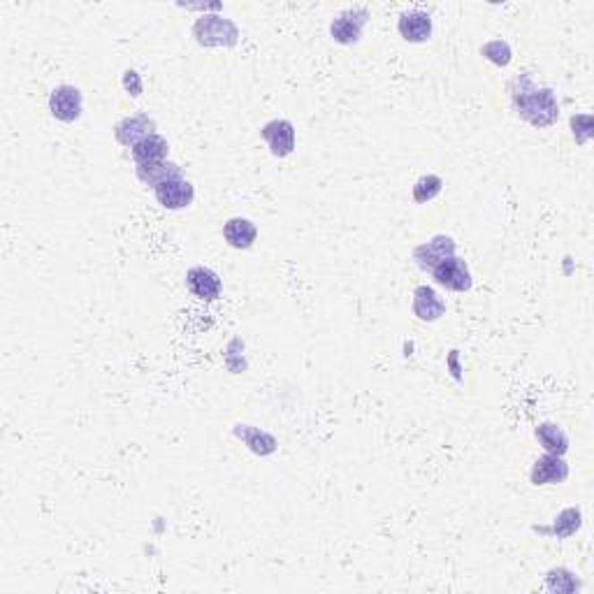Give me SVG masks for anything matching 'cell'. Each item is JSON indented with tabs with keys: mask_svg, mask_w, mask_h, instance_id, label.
I'll return each instance as SVG.
<instances>
[{
	"mask_svg": "<svg viewBox=\"0 0 594 594\" xmlns=\"http://www.w3.org/2000/svg\"><path fill=\"white\" fill-rule=\"evenodd\" d=\"M432 279H435L437 286L446 288L451 293H469L474 286V279H471V272H469V265L464 263L462 258L451 256L446 258L444 263L437 265L432 272Z\"/></svg>",
	"mask_w": 594,
	"mask_h": 594,
	"instance_id": "obj_5",
	"label": "cell"
},
{
	"mask_svg": "<svg viewBox=\"0 0 594 594\" xmlns=\"http://www.w3.org/2000/svg\"><path fill=\"white\" fill-rule=\"evenodd\" d=\"M511 105L515 115L534 128H548L560 119V103L553 89L539 86L531 74H520L511 81Z\"/></svg>",
	"mask_w": 594,
	"mask_h": 594,
	"instance_id": "obj_1",
	"label": "cell"
},
{
	"mask_svg": "<svg viewBox=\"0 0 594 594\" xmlns=\"http://www.w3.org/2000/svg\"><path fill=\"white\" fill-rule=\"evenodd\" d=\"M455 251L457 242L453 240L451 234H435L432 240L413 249V260L423 272H432L437 265L444 263L446 258L455 256Z\"/></svg>",
	"mask_w": 594,
	"mask_h": 594,
	"instance_id": "obj_7",
	"label": "cell"
},
{
	"mask_svg": "<svg viewBox=\"0 0 594 594\" xmlns=\"http://www.w3.org/2000/svg\"><path fill=\"white\" fill-rule=\"evenodd\" d=\"M569 479V464L562 455H553V453H546V455L537 457L534 464L530 469V480L531 486H560Z\"/></svg>",
	"mask_w": 594,
	"mask_h": 594,
	"instance_id": "obj_9",
	"label": "cell"
},
{
	"mask_svg": "<svg viewBox=\"0 0 594 594\" xmlns=\"http://www.w3.org/2000/svg\"><path fill=\"white\" fill-rule=\"evenodd\" d=\"M260 138L269 147V154L275 158H288L295 151L297 131L293 121L288 119H272L260 128Z\"/></svg>",
	"mask_w": 594,
	"mask_h": 594,
	"instance_id": "obj_6",
	"label": "cell"
},
{
	"mask_svg": "<svg viewBox=\"0 0 594 594\" xmlns=\"http://www.w3.org/2000/svg\"><path fill=\"white\" fill-rule=\"evenodd\" d=\"M569 123L578 144H588L592 140V115H573Z\"/></svg>",
	"mask_w": 594,
	"mask_h": 594,
	"instance_id": "obj_23",
	"label": "cell"
},
{
	"mask_svg": "<svg viewBox=\"0 0 594 594\" xmlns=\"http://www.w3.org/2000/svg\"><path fill=\"white\" fill-rule=\"evenodd\" d=\"M135 177L154 191L156 186H160L163 182H170V179L183 177L182 167L172 160H160V163H148V165H135Z\"/></svg>",
	"mask_w": 594,
	"mask_h": 594,
	"instance_id": "obj_18",
	"label": "cell"
},
{
	"mask_svg": "<svg viewBox=\"0 0 594 594\" xmlns=\"http://www.w3.org/2000/svg\"><path fill=\"white\" fill-rule=\"evenodd\" d=\"M546 588L555 594H573L581 590V581L573 572H569L564 566H557V569H550L546 573Z\"/></svg>",
	"mask_w": 594,
	"mask_h": 594,
	"instance_id": "obj_20",
	"label": "cell"
},
{
	"mask_svg": "<svg viewBox=\"0 0 594 594\" xmlns=\"http://www.w3.org/2000/svg\"><path fill=\"white\" fill-rule=\"evenodd\" d=\"M186 288L193 297L198 300H205V302H214L218 300L223 293V281L221 276L214 272L212 267H205V265H195L186 272Z\"/></svg>",
	"mask_w": 594,
	"mask_h": 594,
	"instance_id": "obj_10",
	"label": "cell"
},
{
	"mask_svg": "<svg viewBox=\"0 0 594 594\" xmlns=\"http://www.w3.org/2000/svg\"><path fill=\"white\" fill-rule=\"evenodd\" d=\"M412 311L423 323H435L446 314V300L432 286H418L413 291Z\"/></svg>",
	"mask_w": 594,
	"mask_h": 594,
	"instance_id": "obj_14",
	"label": "cell"
},
{
	"mask_svg": "<svg viewBox=\"0 0 594 594\" xmlns=\"http://www.w3.org/2000/svg\"><path fill=\"white\" fill-rule=\"evenodd\" d=\"M131 156L135 160V165H148V163H160V160H167L170 156V144L163 135L158 132H151L148 138H144L142 142H138L131 148Z\"/></svg>",
	"mask_w": 594,
	"mask_h": 594,
	"instance_id": "obj_17",
	"label": "cell"
},
{
	"mask_svg": "<svg viewBox=\"0 0 594 594\" xmlns=\"http://www.w3.org/2000/svg\"><path fill=\"white\" fill-rule=\"evenodd\" d=\"M223 240H225L228 246L237 249V251L251 249L258 240L256 223L244 216L230 218V221H225V225H223Z\"/></svg>",
	"mask_w": 594,
	"mask_h": 594,
	"instance_id": "obj_15",
	"label": "cell"
},
{
	"mask_svg": "<svg viewBox=\"0 0 594 594\" xmlns=\"http://www.w3.org/2000/svg\"><path fill=\"white\" fill-rule=\"evenodd\" d=\"M123 89H126L128 96H132V98L142 96L144 84H142V77H140L138 70H126V72H123Z\"/></svg>",
	"mask_w": 594,
	"mask_h": 594,
	"instance_id": "obj_24",
	"label": "cell"
},
{
	"mask_svg": "<svg viewBox=\"0 0 594 594\" xmlns=\"http://www.w3.org/2000/svg\"><path fill=\"white\" fill-rule=\"evenodd\" d=\"M460 351L453 349L451 353H448V361H446V365H448V369H451V377L455 378L457 383H462V367H460Z\"/></svg>",
	"mask_w": 594,
	"mask_h": 594,
	"instance_id": "obj_25",
	"label": "cell"
},
{
	"mask_svg": "<svg viewBox=\"0 0 594 594\" xmlns=\"http://www.w3.org/2000/svg\"><path fill=\"white\" fill-rule=\"evenodd\" d=\"M151 132H156V121L147 115H135L121 119L115 126V138L121 147L132 148L144 138H148Z\"/></svg>",
	"mask_w": 594,
	"mask_h": 594,
	"instance_id": "obj_12",
	"label": "cell"
},
{
	"mask_svg": "<svg viewBox=\"0 0 594 594\" xmlns=\"http://www.w3.org/2000/svg\"><path fill=\"white\" fill-rule=\"evenodd\" d=\"M233 435L237 437V439H240L242 444L249 448V451L256 453V455H260V457L272 455V453H276V448H279V444H276L275 437L269 435V432H265V429L253 428V425L237 423L233 428Z\"/></svg>",
	"mask_w": 594,
	"mask_h": 594,
	"instance_id": "obj_16",
	"label": "cell"
},
{
	"mask_svg": "<svg viewBox=\"0 0 594 594\" xmlns=\"http://www.w3.org/2000/svg\"><path fill=\"white\" fill-rule=\"evenodd\" d=\"M193 38L200 47H237L240 42V29L237 23L228 17H221V14H202V17L195 19L193 23Z\"/></svg>",
	"mask_w": 594,
	"mask_h": 594,
	"instance_id": "obj_2",
	"label": "cell"
},
{
	"mask_svg": "<svg viewBox=\"0 0 594 594\" xmlns=\"http://www.w3.org/2000/svg\"><path fill=\"white\" fill-rule=\"evenodd\" d=\"M480 54L490 61V64L499 65V68H506V65L513 61V52H511V45L506 40H490L480 47Z\"/></svg>",
	"mask_w": 594,
	"mask_h": 594,
	"instance_id": "obj_22",
	"label": "cell"
},
{
	"mask_svg": "<svg viewBox=\"0 0 594 594\" xmlns=\"http://www.w3.org/2000/svg\"><path fill=\"white\" fill-rule=\"evenodd\" d=\"M534 437H537L539 446H543L546 453L564 457L566 451H569V435H566L557 423H550V420L539 423L537 428H534Z\"/></svg>",
	"mask_w": 594,
	"mask_h": 594,
	"instance_id": "obj_19",
	"label": "cell"
},
{
	"mask_svg": "<svg viewBox=\"0 0 594 594\" xmlns=\"http://www.w3.org/2000/svg\"><path fill=\"white\" fill-rule=\"evenodd\" d=\"M441 191H444V179H441L439 174H423V177L413 183L412 198L418 205H428V202H432L435 198H439Z\"/></svg>",
	"mask_w": 594,
	"mask_h": 594,
	"instance_id": "obj_21",
	"label": "cell"
},
{
	"mask_svg": "<svg viewBox=\"0 0 594 594\" xmlns=\"http://www.w3.org/2000/svg\"><path fill=\"white\" fill-rule=\"evenodd\" d=\"M49 112L61 123H74L84 115V96L72 84L56 86L49 96Z\"/></svg>",
	"mask_w": 594,
	"mask_h": 594,
	"instance_id": "obj_4",
	"label": "cell"
},
{
	"mask_svg": "<svg viewBox=\"0 0 594 594\" xmlns=\"http://www.w3.org/2000/svg\"><path fill=\"white\" fill-rule=\"evenodd\" d=\"M397 33L402 35V40L412 42V45H423L432 38L435 33V23L432 17L423 10H406L402 12L397 19Z\"/></svg>",
	"mask_w": 594,
	"mask_h": 594,
	"instance_id": "obj_11",
	"label": "cell"
},
{
	"mask_svg": "<svg viewBox=\"0 0 594 594\" xmlns=\"http://www.w3.org/2000/svg\"><path fill=\"white\" fill-rule=\"evenodd\" d=\"M581 527H583V511L578 509V506H569V509H562L560 513L555 515V520L550 525L546 527L534 525L531 527V531H534V534H541V537L560 539L562 541V539L573 537Z\"/></svg>",
	"mask_w": 594,
	"mask_h": 594,
	"instance_id": "obj_13",
	"label": "cell"
},
{
	"mask_svg": "<svg viewBox=\"0 0 594 594\" xmlns=\"http://www.w3.org/2000/svg\"><path fill=\"white\" fill-rule=\"evenodd\" d=\"M367 21H369V10L367 7L358 5L339 12L330 23L332 40L344 47L358 45L362 40V30H365Z\"/></svg>",
	"mask_w": 594,
	"mask_h": 594,
	"instance_id": "obj_3",
	"label": "cell"
},
{
	"mask_svg": "<svg viewBox=\"0 0 594 594\" xmlns=\"http://www.w3.org/2000/svg\"><path fill=\"white\" fill-rule=\"evenodd\" d=\"M154 195L163 209L179 212V209H186V207L193 205L195 189L189 179L177 177V179H170V182H163L160 186H156Z\"/></svg>",
	"mask_w": 594,
	"mask_h": 594,
	"instance_id": "obj_8",
	"label": "cell"
}]
</instances>
